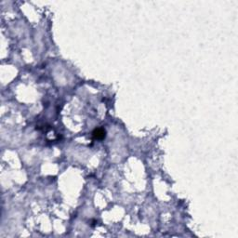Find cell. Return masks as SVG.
<instances>
[{
	"instance_id": "6da1fadb",
	"label": "cell",
	"mask_w": 238,
	"mask_h": 238,
	"mask_svg": "<svg viewBox=\"0 0 238 238\" xmlns=\"http://www.w3.org/2000/svg\"><path fill=\"white\" fill-rule=\"evenodd\" d=\"M93 136L95 139H102L105 137V131L101 129H95V131L93 132Z\"/></svg>"
}]
</instances>
